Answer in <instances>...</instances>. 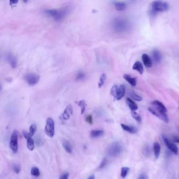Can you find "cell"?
Masks as SVG:
<instances>
[{
  "instance_id": "obj_35",
  "label": "cell",
  "mask_w": 179,
  "mask_h": 179,
  "mask_svg": "<svg viewBox=\"0 0 179 179\" xmlns=\"http://www.w3.org/2000/svg\"><path fill=\"white\" fill-rule=\"evenodd\" d=\"M13 169L14 171L15 172V173H16V174H19L21 171V168L19 165L15 164L13 166Z\"/></svg>"
},
{
  "instance_id": "obj_37",
  "label": "cell",
  "mask_w": 179,
  "mask_h": 179,
  "mask_svg": "<svg viewBox=\"0 0 179 179\" xmlns=\"http://www.w3.org/2000/svg\"><path fill=\"white\" fill-rule=\"evenodd\" d=\"M59 179H69V173L68 172H66L62 174V176L59 177Z\"/></svg>"
},
{
  "instance_id": "obj_36",
  "label": "cell",
  "mask_w": 179,
  "mask_h": 179,
  "mask_svg": "<svg viewBox=\"0 0 179 179\" xmlns=\"http://www.w3.org/2000/svg\"><path fill=\"white\" fill-rule=\"evenodd\" d=\"M86 120L88 124L92 125L93 123V118L91 115H88L86 118Z\"/></svg>"
},
{
  "instance_id": "obj_7",
  "label": "cell",
  "mask_w": 179,
  "mask_h": 179,
  "mask_svg": "<svg viewBox=\"0 0 179 179\" xmlns=\"http://www.w3.org/2000/svg\"><path fill=\"white\" fill-rule=\"evenodd\" d=\"M24 79L29 85L34 86L39 82L40 76L35 74H29L25 76Z\"/></svg>"
},
{
  "instance_id": "obj_29",
  "label": "cell",
  "mask_w": 179,
  "mask_h": 179,
  "mask_svg": "<svg viewBox=\"0 0 179 179\" xmlns=\"http://www.w3.org/2000/svg\"><path fill=\"white\" fill-rule=\"evenodd\" d=\"M131 115H132V117H133V118L135 119L137 122H138L139 123H140L142 122V117L137 112H136V111H131Z\"/></svg>"
},
{
  "instance_id": "obj_6",
  "label": "cell",
  "mask_w": 179,
  "mask_h": 179,
  "mask_svg": "<svg viewBox=\"0 0 179 179\" xmlns=\"http://www.w3.org/2000/svg\"><path fill=\"white\" fill-rule=\"evenodd\" d=\"M18 138H19V132L17 130H14L11 135L10 142V147L11 150L14 153H16L18 151Z\"/></svg>"
},
{
  "instance_id": "obj_27",
  "label": "cell",
  "mask_w": 179,
  "mask_h": 179,
  "mask_svg": "<svg viewBox=\"0 0 179 179\" xmlns=\"http://www.w3.org/2000/svg\"><path fill=\"white\" fill-rule=\"evenodd\" d=\"M30 173L33 176L38 177V176H39L40 174L39 169L37 167H36V166H33L32 169H31Z\"/></svg>"
},
{
  "instance_id": "obj_30",
  "label": "cell",
  "mask_w": 179,
  "mask_h": 179,
  "mask_svg": "<svg viewBox=\"0 0 179 179\" xmlns=\"http://www.w3.org/2000/svg\"><path fill=\"white\" fill-rule=\"evenodd\" d=\"M106 79V75L105 74H103L100 78V81L98 84L99 88H101L103 86Z\"/></svg>"
},
{
  "instance_id": "obj_8",
  "label": "cell",
  "mask_w": 179,
  "mask_h": 179,
  "mask_svg": "<svg viewBox=\"0 0 179 179\" xmlns=\"http://www.w3.org/2000/svg\"><path fill=\"white\" fill-rule=\"evenodd\" d=\"M162 139L164 143L166 144L167 147H168L169 149L171 151L172 153H173L175 155H178L179 153V149L178 147L176 146V144H174L173 142L170 141L169 140L167 137H166L164 136H162Z\"/></svg>"
},
{
  "instance_id": "obj_14",
  "label": "cell",
  "mask_w": 179,
  "mask_h": 179,
  "mask_svg": "<svg viewBox=\"0 0 179 179\" xmlns=\"http://www.w3.org/2000/svg\"><path fill=\"white\" fill-rule=\"evenodd\" d=\"M142 59L144 64L147 68H151L152 67V60L147 54H144L142 55Z\"/></svg>"
},
{
  "instance_id": "obj_2",
  "label": "cell",
  "mask_w": 179,
  "mask_h": 179,
  "mask_svg": "<svg viewBox=\"0 0 179 179\" xmlns=\"http://www.w3.org/2000/svg\"><path fill=\"white\" fill-rule=\"evenodd\" d=\"M114 29L118 32H124L130 27L129 22L125 19H116L114 22Z\"/></svg>"
},
{
  "instance_id": "obj_42",
  "label": "cell",
  "mask_w": 179,
  "mask_h": 179,
  "mask_svg": "<svg viewBox=\"0 0 179 179\" xmlns=\"http://www.w3.org/2000/svg\"><path fill=\"white\" fill-rule=\"evenodd\" d=\"M1 90H2V86H1V84H0V92L1 91Z\"/></svg>"
},
{
  "instance_id": "obj_18",
  "label": "cell",
  "mask_w": 179,
  "mask_h": 179,
  "mask_svg": "<svg viewBox=\"0 0 179 179\" xmlns=\"http://www.w3.org/2000/svg\"><path fill=\"white\" fill-rule=\"evenodd\" d=\"M104 131L103 130H93L90 132V137L92 138H96L103 136Z\"/></svg>"
},
{
  "instance_id": "obj_41",
  "label": "cell",
  "mask_w": 179,
  "mask_h": 179,
  "mask_svg": "<svg viewBox=\"0 0 179 179\" xmlns=\"http://www.w3.org/2000/svg\"><path fill=\"white\" fill-rule=\"evenodd\" d=\"M174 141L176 142H177V143H179V138H178V137H176V138L174 139Z\"/></svg>"
},
{
  "instance_id": "obj_21",
  "label": "cell",
  "mask_w": 179,
  "mask_h": 179,
  "mask_svg": "<svg viewBox=\"0 0 179 179\" xmlns=\"http://www.w3.org/2000/svg\"><path fill=\"white\" fill-rule=\"evenodd\" d=\"M153 149L156 158L158 159L160 154L161 146L158 142H155L153 146Z\"/></svg>"
},
{
  "instance_id": "obj_32",
  "label": "cell",
  "mask_w": 179,
  "mask_h": 179,
  "mask_svg": "<svg viewBox=\"0 0 179 179\" xmlns=\"http://www.w3.org/2000/svg\"><path fill=\"white\" fill-rule=\"evenodd\" d=\"M36 130H37V127L35 124H32L30 126V132H29L30 136L32 137L35 134Z\"/></svg>"
},
{
  "instance_id": "obj_10",
  "label": "cell",
  "mask_w": 179,
  "mask_h": 179,
  "mask_svg": "<svg viewBox=\"0 0 179 179\" xmlns=\"http://www.w3.org/2000/svg\"><path fill=\"white\" fill-rule=\"evenodd\" d=\"M73 115V108L71 104L67 106L66 109L64 111V112L62 115V119L64 120H68L69 119L70 117Z\"/></svg>"
},
{
  "instance_id": "obj_20",
  "label": "cell",
  "mask_w": 179,
  "mask_h": 179,
  "mask_svg": "<svg viewBox=\"0 0 179 179\" xmlns=\"http://www.w3.org/2000/svg\"><path fill=\"white\" fill-rule=\"evenodd\" d=\"M124 78L132 86L134 87V86L136 85V78L132 77L131 76V75L125 74V75H124Z\"/></svg>"
},
{
  "instance_id": "obj_33",
  "label": "cell",
  "mask_w": 179,
  "mask_h": 179,
  "mask_svg": "<svg viewBox=\"0 0 179 179\" xmlns=\"http://www.w3.org/2000/svg\"><path fill=\"white\" fill-rule=\"evenodd\" d=\"M107 159H106V158H104V159H103V160L102 161L101 163L100 164V165L99 166L98 169H99V170H100V169L103 168L105 167V166H106V165L107 164Z\"/></svg>"
},
{
  "instance_id": "obj_12",
  "label": "cell",
  "mask_w": 179,
  "mask_h": 179,
  "mask_svg": "<svg viewBox=\"0 0 179 179\" xmlns=\"http://www.w3.org/2000/svg\"><path fill=\"white\" fill-rule=\"evenodd\" d=\"M152 56L153 61L156 64H159L162 61V55L158 49H155L152 51Z\"/></svg>"
},
{
  "instance_id": "obj_24",
  "label": "cell",
  "mask_w": 179,
  "mask_h": 179,
  "mask_svg": "<svg viewBox=\"0 0 179 179\" xmlns=\"http://www.w3.org/2000/svg\"><path fill=\"white\" fill-rule=\"evenodd\" d=\"M8 59V61L9 62L10 64L11 65V66L13 68H15L16 67V65H17V61H16V59L15 57L12 55H8L7 57Z\"/></svg>"
},
{
  "instance_id": "obj_31",
  "label": "cell",
  "mask_w": 179,
  "mask_h": 179,
  "mask_svg": "<svg viewBox=\"0 0 179 179\" xmlns=\"http://www.w3.org/2000/svg\"><path fill=\"white\" fill-rule=\"evenodd\" d=\"M118 86L117 85H114L113 86L111 90V94L115 98V99L117 98V94Z\"/></svg>"
},
{
  "instance_id": "obj_13",
  "label": "cell",
  "mask_w": 179,
  "mask_h": 179,
  "mask_svg": "<svg viewBox=\"0 0 179 179\" xmlns=\"http://www.w3.org/2000/svg\"><path fill=\"white\" fill-rule=\"evenodd\" d=\"M121 127L124 130L127 131V132H129V133H130V134H136L138 131V128L135 126H129V125H126L125 124L122 123Z\"/></svg>"
},
{
  "instance_id": "obj_28",
  "label": "cell",
  "mask_w": 179,
  "mask_h": 179,
  "mask_svg": "<svg viewBox=\"0 0 179 179\" xmlns=\"http://www.w3.org/2000/svg\"><path fill=\"white\" fill-rule=\"evenodd\" d=\"M130 96L131 97L132 99H133L134 100H136L137 102H140V101H142V97L140 96L139 95L137 94L136 93H135L134 91L131 92Z\"/></svg>"
},
{
  "instance_id": "obj_17",
  "label": "cell",
  "mask_w": 179,
  "mask_h": 179,
  "mask_svg": "<svg viewBox=\"0 0 179 179\" xmlns=\"http://www.w3.org/2000/svg\"><path fill=\"white\" fill-rule=\"evenodd\" d=\"M125 93V86L123 85L118 87L117 94L116 99L119 100L123 98Z\"/></svg>"
},
{
  "instance_id": "obj_19",
  "label": "cell",
  "mask_w": 179,
  "mask_h": 179,
  "mask_svg": "<svg viewBox=\"0 0 179 179\" xmlns=\"http://www.w3.org/2000/svg\"><path fill=\"white\" fill-rule=\"evenodd\" d=\"M133 69L137 71L141 75L143 74L144 70L143 65L142 64V63L139 61H137L135 63V64L133 66Z\"/></svg>"
},
{
  "instance_id": "obj_22",
  "label": "cell",
  "mask_w": 179,
  "mask_h": 179,
  "mask_svg": "<svg viewBox=\"0 0 179 179\" xmlns=\"http://www.w3.org/2000/svg\"><path fill=\"white\" fill-rule=\"evenodd\" d=\"M62 146L64 150L68 153L71 154L72 153V148L69 142L67 140H64L62 142Z\"/></svg>"
},
{
  "instance_id": "obj_34",
  "label": "cell",
  "mask_w": 179,
  "mask_h": 179,
  "mask_svg": "<svg viewBox=\"0 0 179 179\" xmlns=\"http://www.w3.org/2000/svg\"><path fill=\"white\" fill-rule=\"evenodd\" d=\"M85 77H86V74H84V72H79L77 76V79L78 80H82L84 79Z\"/></svg>"
},
{
  "instance_id": "obj_16",
  "label": "cell",
  "mask_w": 179,
  "mask_h": 179,
  "mask_svg": "<svg viewBox=\"0 0 179 179\" xmlns=\"http://www.w3.org/2000/svg\"><path fill=\"white\" fill-rule=\"evenodd\" d=\"M126 102L128 104L129 108L131 109L132 111H135L138 109V107L137 104L130 98H126Z\"/></svg>"
},
{
  "instance_id": "obj_38",
  "label": "cell",
  "mask_w": 179,
  "mask_h": 179,
  "mask_svg": "<svg viewBox=\"0 0 179 179\" xmlns=\"http://www.w3.org/2000/svg\"><path fill=\"white\" fill-rule=\"evenodd\" d=\"M137 179H148L147 175H146L145 174H141L138 178Z\"/></svg>"
},
{
  "instance_id": "obj_1",
  "label": "cell",
  "mask_w": 179,
  "mask_h": 179,
  "mask_svg": "<svg viewBox=\"0 0 179 179\" xmlns=\"http://www.w3.org/2000/svg\"><path fill=\"white\" fill-rule=\"evenodd\" d=\"M151 11L152 15H155L157 12H165L168 11L170 6L168 3L162 1H153L151 4Z\"/></svg>"
},
{
  "instance_id": "obj_39",
  "label": "cell",
  "mask_w": 179,
  "mask_h": 179,
  "mask_svg": "<svg viewBox=\"0 0 179 179\" xmlns=\"http://www.w3.org/2000/svg\"><path fill=\"white\" fill-rule=\"evenodd\" d=\"M17 2H18L17 1H11L10 2L11 6H16Z\"/></svg>"
},
{
  "instance_id": "obj_9",
  "label": "cell",
  "mask_w": 179,
  "mask_h": 179,
  "mask_svg": "<svg viewBox=\"0 0 179 179\" xmlns=\"http://www.w3.org/2000/svg\"><path fill=\"white\" fill-rule=\"evenodd\" d=\"M22 134L24 138H25L27 140V147L28 149L30 151H32L35 148V144L32 137L30 136L29 133L26 130H23Z\"/></svg>"
},
{
  "instance_id": "obj_26",
  "label": "cell",
  "mask_w": 179,
  "mask_h": 179,
  "mask_svg": "<svg viewBox=\"0 0 179 179\" xmlns=\"http://www.w3.org/2000/svg\"><path fill=\"white\" fill-rule=\"evenodd\" d=\"M130 168L129 167H123L121 169V173L120 176L123 179H125L129 173Z\"/></svg>"
},
{
  "instance_id": "obj_43",
  "label": "cell",
  "mask_w": 179,
  "mask_h": 179,
  "mask_svg": "<svg viewBox=\"0 0 179 179\" xmlns=\"http://www.w3.org/2000/svg\"></svg>"
},
{
  "instance_id": "obj_4",
  "label": "cell",
  "mask_w": 179,
  "mask_h": 179,
  "mask_svg": "<svg viewBox=\"0 0 179 179\" xmlns=\"http://www.w3.org/2000/svg\"><path fill=\"white\" fill-rule=\"evenodd\" d=\"M148 110L152 114V115L160 119L161 120L164 121L166 123H168L169 119L167 112L163 111L162 110L159 109H158L155 107H152V106L149 107Z\"/></svg>"
},
{
  "instance_id": "obj_23",
  "label": "cell",
  "mask_w": 179,
  "mask_h": 179,
  "mask_svg": "<svg viewBox=\"0 0 179 179\" xmlns=\"http://www.w3.org/2000/svg\"><path fill=\"white\" fill-rule=\"evenodd\" d=\"M115 7L117 11H123L125 10L127 6L126 4L122 2H115Z\"/></svg>"
},
{
  "instance_id": "obj_40",
  "label": "cell",
  "mask_w": 179,
  "mask_h": 179,
  "mask_svg": "<svg viewBox=\"0 0 179 179\" xmlns=\"http://www.w3.org/2000/svg\"><path fill=\"white\" fill-rule=\"evenodd\" d=\"M95 175L94 174H91L90 176H88V178L86 179H95Z\"/></svg>"
},
{
  "instance_id": "obj_25",
  "label": "cell",
  "mask_w": 179,
  "mask_h": 179,
  "mask_svg": "<svg viewBox=\"0 0 179 179\" xmlns=\"http://www.w3.org/2000/svg\"><path fill=\"white\" fill-rule=\"evenodd\" d=\"M77 103L78 104V106L81 108V114H83L86 110V102L84 100H80L79 102H77Z\"/></svg>"
},
{
  "instance_id": "obj_3",
  "label": "cell",
  "mask_w": 179,
  "mask_h": 179,
  "mask_svg": "<svg viewBox=\"0 0 179 179\" xmlns=\"http://www.w3.org/2000/svg\"><path fill=\"white\" fill-rule=\"evenodd\" d=\"M123 150V145L120 142H115L108 148L107 154L111 157H116L120 155Z\"/></svg>"
},
{
  "instance_id": "obj_5",
  "label": "cell",
  "mask_w": 179,
  "mask_h": 179,
  "mask_svg": "<svg viewBox=\"0 0 179 179\" xmlns=\"http://www.w3.org/2000/svg\"><path fill=\"white\" fill-rule=\"evenodd\" d=\"M45 132L47 136L50 138H53L55 135V122L50 117H49L46 120Z\"/></svg>"
},
{
  "instance_id": "obj_15",
  "label": "cell",
  "mask_w": 179,
  "mask_h": 179,
  "mask_svg": "<svg viewBox=\"0 0 179 179\" xmlns=\"http://www.w3.org/2000/svg\"><path fill=\"white\" fill-rule=\"evenodd\" d=\"M151 105L152 107H156L157 108H158L159 109L162 110L165 112L167 111V109L166 108V106L163 104V103H162L161 102L159 101V100H154L153 102H151Z\"/></svg>"
},
{
  "instance_id": "obj_11",
  "label": "cell",
  "mask_w": 179,
  "mask_h": 179,
  "mask_svg": "<svg viewBox=\"0 0 179 179\" xmlns=\"http://www.w3.org/2000/svg\"><path fill=\"white\" fill-rule=\"evenodd\" d=\"M68 13V8H66L58 10V12L56 16L54 19L56 21H61L67 15Z\"/></svg>"
}]
</instances>
